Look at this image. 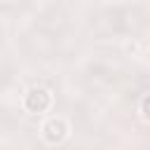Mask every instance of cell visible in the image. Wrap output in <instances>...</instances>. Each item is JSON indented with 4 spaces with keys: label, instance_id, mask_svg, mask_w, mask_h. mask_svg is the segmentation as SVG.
<instances>
[{
    "label": "cell",
    "instance_id": "5b68a950",
    "mask_svg": "<svg viewBox=\"0 0 150 150\" xmlns=\"http://www.w3.org/2000/svg\"><path fill=\"white\" fill-rule=\"evenodd\" d=\"M9 80H12V68H9L5 61H0V87L7 84Z\"/></svg>",
    "mask_w": 150,
    "mask_h": 150
},
{
    "label": "cell",
    "instance_id": "52a82bcc",
    "mask_svg": "<svg viewBox=\"0 0 150 150\" xmlns=\"http://www.w3.org/2000/svg\"><path fill=\"white\" fill-rule=\"evenodd\" d=\"M143 112H145V117L150 120V94L143 98Z\"/></svg>",
    "mask_w": 150,
    "mask_h": 150
},
{
    "label": "cell",
    "instance_id": "7a4b0ae2",
    "mask_svg": "<svg viewBox=\"0 0 150 150\" xmlns=\"http://www.w3.org/2000/svg\"><path fill=\"white\" fill-rule=\"evenodd\" d=\"M26 47L30 49V54L35 56H45V54H52L56 42H54V35L47 33V30H33L28 38H26Z\"/></svg>",
    "mask_w": 150,
    "mask_h": 150
},
{
    "label": "cell",
    "instance_id": "8992f818",
    "mask_svg": "<svg viewBox=\"0 0 150 150\" xmlns=\"http://www.w3.org/2000/svg\"><path fill=\"white\" fill-rule=\"evenodd\" d=\"M7 127H9V117H7L5 110H0V131H5Z\"/></svg>",
    "mask_w": 150,
    "mask_h": 150
},
{
    "label": "cell",
    "instance_id": "3957f363",
    "mask_svg": "<svg viewBox=\"0 0 150 150\" xmlns=\"http://www.w3.org/2000/svg\"><path fill=\"white\" fill-rule=\"evenodd\" d=\"M49 103H52V96H49V91L42 89V87H40V89H30V94L26 96V108L33 110V112H42V110H47Z\"/></svg>",
    "mask_w": 150,
    "mask_h": 150
},
{
    "label": "cell",
    "instance_id": "6da1fadb",
    "mask_svg": "<svg viewBox=\"0 0 150 150\" xmlns=\"http://www.w3.org/2000/svg\"><path fill=\"white\" fill-rule=\"evenodd\" d=\"M148 16L141 7H110L94 16L91 26L101 35L110 33H138L145 26Z\"/></svg>",
    "mask_w": 150,
    "mask_h": 150
},
{
    "label": "cell",
    "instance_id": "277c9868",
    "mask_svg": "<svg viewBox=\"0 0 150 150\" xmlns=\"http://www.w3.org/2000/svg\"><path fill=\"white\" fill-rule=\"evenodd\" d=\"M89 80L91 82H112L115 80V68L110 63H103V61H96L89 66Z\"/></svg>",
    "mask_w": 150,
    "mask_h": 150
}]
</instances>
